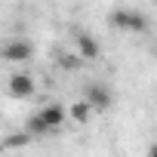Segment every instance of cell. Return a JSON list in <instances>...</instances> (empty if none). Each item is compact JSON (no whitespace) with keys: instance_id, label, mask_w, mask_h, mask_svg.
<instances>
[{"instance_id":"obj_8","label":"cell","mask_w":157,"mask_h":157,"mask_svg":"<svg viewBox=\"0 0 157 157\" xmlns=\"http://www.w3.org/2000/svg\"><path fill=\"white\" fill-rule=\"evenodd\" d=\"M25 132H28V136H31V139H37V136H46V132H49V129H46V126H43V120H40V117H37V114H31V117H28V120H25Z\"/></svg>"},{"instance_id":"obj_7","label":"cell","mask_w":157,"mask_h":157,"mask_svg":"<svg viewBox=\"0 0 157 157\" xmlns=\"http://www.w3.org/2000/svg\"><path fill=\"white\" fill-rule=\"evenodd\" d=\"M65 114H68V120H71V123H80V126H83V123H90L93 108H90L83 99H77V102H71V105L65 108Z\"/></svg>"},{"instance_id":"obj_2","label":"cell","mask_w":157,"mask_h":157,"mask_svg":"<svg viewBox=\"0 0 157 157\" xmlns=\"http://www.w3.org/2000/svg\"><path fill=\"white\" fill-rule=\"evenodd\" d=\"M6 93H10L13 99H31V96L37 93V80H34V74H28V71H16V74H10V80H6Z\"/></svg>"},{"instance_id":"obj_5","label":"cell","mask_w":157,"mask_h":157,"mask_svg":"<svg viewBox=\"0 0 157 157\" xmlns=\"http://www.w3.org/2000/svg\"><path fill=\"white\" fill-rule=\"evenodd\" d=\"M37 117L43 120V126H46L49 132L68 123V114H65V105H59V102H49V105H43V108L37 111Z\"/></svg>"},{"instance_id":"obj_9","label":"cell","mask_w":157,"mask_h":157,"mask_svg":"<svg viewBox=\"0 0 157 157\" xmlns=\"http://www.w3.org/2000/svg\"><path fill=\"white\" fill-rule=\"evenodd\" d=\"M25 145H31V136L22 129V132H13V136H6L3 139V148H10V151H16V148H25Z\"/></svg>"},{"instance_id":"obj_6","label":"cell","mask_w":157,"mask_h":157,"mask_svg":"<svg viewBox=\"0 0 157 157\" xmlns=\"http://www.w3.org/2000/svg\"><path fill=\"white\" fill-rule=\"evenodd\" d=\"M77 56L86 59V62H96L102 56V43L90 34V31H77Z\"/></svg>"},{"instance_id":"obj_1","label":"cell","mask_w":157,"mask_h":157,"mask_svg":"<svg viewBox=\"0 0 157 157\" xmlns=\"http://www.w3.org/2000/svg\"><path fill=\"white\" fill-rule=\"evenodd\" d=\"M108 25L117 28V31H139V34H145L151 22H148V16H145L142 10H126V6H120V10H114V13L108 16Z\"/></svg>"},{"instance_id":"obj_3","label":"cell","mask_w":157,"mask_h":157,"mask_svg":"<svg viewBox=\"0 0 157 157\" xmlns=\"http://www.w3.org/2000/svg\"><path fill=\"white\" fill-rule=\"evenodd\" d=\"M83 102L93 108V111H108L114 105V93L105 86V83H86L83 86Z\"/></svg>"},{"instance_id":"obj_4","label":"cell","mask_w":157,"mask_h":157,"mask_svg":"<svg viewBox=\"0 0 157 157\" xmlns=\"http://www.w3.org/2000/svg\"><path fill=\"white\" fill-rule=\"evenodd\" d=\"M34 56V43L31 40H6L3 46H0V59H6V62H28Z\"/></svg>"}]
</instances>
